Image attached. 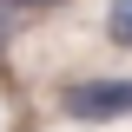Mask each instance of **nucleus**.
I'll list each match as a JSON object with an SVG mask.
<instances>
[{
	"mask_svg": "<svg viewBox=\"0 0 132 132\" xmlns=\"http://www.w3.org/2000/svg\"><path fill=\"white\" fill-rule=\"evenodd\" d=\"M60 106H66V119H79V126L126 119L132 112V79H73V86H60Z\"/></svg>",
	"mask_w": 132,
	"mask_h": 132,
	"instance_id": "obj_1",
	"label": "nucleus"
},
{
	"mask_svg": "<svg viewBox=\"0 0 132 132\" xmlns=\"http://www.w3.org/2000/svg\"><path fill=\"white\" fill-rule=\"evenodd\" d=\"M106 33H112L119 46H132V0H112L106 7Z\"/></svg>",
	"mask_w": 132,
	"mask_h": 132,
	"instance_id": "obj_2",
	"label": "nucleus"
},
{
	"mask_svg": "<svg viewBox=\"0 0 132 132\" xmlns=\"http://www.w3.org/2000/svg\"><path fill=\"white\" fill-rule=\"evenodd\" d=\"M7 27H13V20H7V0H0V40H7Z\"/></svg>",
	"mask_w": 132,
	"mask_h": 132,
	"instance_id": "obj_3",
	"label": "nucleus"
},
{
	"mask_svg": "<svg viewBox=\"0 0 132 132\" xmlns=\"http://www.w3.org/2000/svg\"><path fill=\"white\" fill-rule=\"evenodd\" d=\"M40 7H60V0H40Z\"/></svg>",
	"mask_w": 132,
	"mask_h": 132,
	"instance_id": "obj_4",
	"label": "nucleus"
}]
</instances>
